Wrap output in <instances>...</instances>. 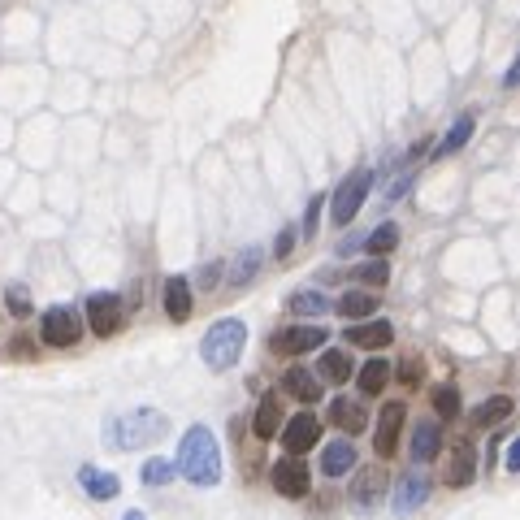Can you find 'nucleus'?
Returning <instances> with one entry per match:
<instances>
[{"label": "nucleus", "instance_id": "f257e3e1", "mask_svg": "<svg viewBox=\"0 0 520 520\" xmlns=\"http://www.w3.org/2000/svg\"><path fill=\"white\" fill-rule=\"evenodd\" d=\"M174 468L182 477L191 481V486H217L221 481V447H217V434L208 425H191L187 434L178 442V460Z\"/></svg>", "mask_w": 520, "mask_h": 520}, {"label": "nucleus", "instance_id": "f03ea898", "mask_svg": "<svg viewBox=\"0 0 520 520\" xmlns=\"http://www.w3.org/2000/svg\"><path fill=\"white\" fill-rule=\"evenodd\" d=\"M169 434V416L156 412V408H135V412H122L113 421H104V442L117 451H139V447H152Z\"/></svg>", "mask_w": 520, "mask_h": 520}, {"label": "nucleus", "instance_id": "7ed1b4c3", "mask_svg": "<svg viewBox=\"0 0 520 520\" xmlns=\"http://www.w3.org/2000/svg\"><path fill=\"white\" fill-rule=\"evenodd\" d=\"M243 347H247V325L239 317H221V321L208 325L204 338H200V360L213 373H226V369L239 364Z\"/></svg>", "mask_w": 520, "mask_h": 520}, {"label": "nucleus", "instance_id": "20e7f679", "mask_svg": "<svg viewBox=\"0 0 520 520\" xmlns=\"http://www.w3.org/2000/svg\"><path fill=\"white\" fill-rule=\"evenodd\" d=\"M369 187H373V169H356V174H347L338 182L334 200H330V217L334 226H347V221H356V213L369 200Z\"/></svg>", "mask_w": 520, "mask_h": 520}, {"label": "nucleus", "instance_id": "39448f33", "mask_svg": "<svg viewBox=\"0 0 520 520\" xmlns=\"http://www.w3.org/2000/svg\"><path fill=\"white\" fill-rule=\"evenodd\" d=\"M78 338H83V317H78L70 304L44 308V317H39V343H48V347H74Z\"/></svg>", "mask_w": 520, "mask_h": 520}, {"label": "nucleus", "instance_id": "423d86ee", "mask_svg": "<svg viewBox=\"0 0 520 520\" xmlns=\"http://www.w3.org/2000/svg\"><path fill=\"white\" fill-rule=\"evenodd\" d=\"M325 338H330L325 325H286V330L269 338V351H278V356H304V351L325 347Z\"/></svg>", "mask_w": 520, "mask_h": 520}, {"label": "nucleus", "instance_id": "0eeeda50", "mask_svg": "<svg viewBox=\"0 0 520 520\" xmlns=\"http://www.w3.org/2000/svg\"><path fill=\"white\" fill-rule=\"evenodd\" d=\"M87 325L96 338H113L117 330H122V299H117L113 291L87 295Z\"/></svg>", "mask_w": 520, "mask_h": 520}, {"label": "nucleus", "instance_id": "6e6552de", "mask_svg": "<svg viewBox=\"0 0 520 520\" xmlns=\"http://www.w3.org/2000/svg\"><path fill=\"white\" fill-rule=\"evenodd\" d=\"M269 481H273V490H278L282 499H304L308 486H312V473H308V464L299 460V455H286V460H278L269 468Z\"/></svg>", "mask_w": 520, "mask_h": 520}, {"label": "nucleus", "instance_id": "1a4fd4ad", "mask_svg": "<svg viewBox=\"0 0 520 520\" xmlns=\"http://www.w3.org/2000/svg\"><path fill=\"white\" fill-rule=\"evenodd\" d=\"M403 421H408V408L403 403H382V416H377V434H373V451L390 460L399 451V434H403Z\"/></svg>", "mask_w": 520, "mask_h": 520}, {"label": "nucleus", "instance_id": "9d476101", "mask_svg": "<svg viewBox=\"0 0 520 520\" xmlns=\"http://www.w3.org/2000/svg\"><path fill=\"white\" fill-rule=\"evenodd\" d=\"M312 442H321V421L312 412H299V416H291V421L282 425L286 455H304V451H312Z\"/></svg>", "mask_w": 520, "mask_h": 520}, {"label": "nucleus", "instance_id": "9b49d317", "mask_svg": "<svg viewBox=\"0 0 520 520\" xmlns=\"http://www.w3.org/2000/svg\"><path fill=\"white\" fill-rule=\"evenodd\" d=\"M473 477H477V447L468 438H455L451 460H447V486L464 490V486H473Z\"/></svg>", "mask_w": 520, "mask_h": 520}, {"label": "nucleus", "instance_id": "f8f14e48", "mask_svg": "<svg viewBox=\"0 0 520 520\" xmlns=\"http://www.w3.org/2000/svg\"><path fill=\"white\" fill-rule=\"evenodd\" d=\"M347 343H351V347H369V351L390 347V343H395V325L382 321V317L356 321V325H347Z\"/></svg>", "mask_w": 520, "mask_h": 520}, {"label": "nucleus", "instance_id": "ddd939ff", "mask_svg": "<svg viewBox=\"0 0 520 520\" xmlns=\"http://www.w3.org/2000/svg\"><path fill=\"white\" fill-rule=\"evenodd\" d=\"M78 486H83L87 499H96V503H109V499L122 494V481H117V473H104V468H96V464L78 468Z\"/></svg>", "mask_w": 520, "mask_h": 520}, {"label": "nucleus", "instance_id": "4468645a", "mask_svg": "<svg viewBox=\"0 0 520 520\" xmlns=\"http://www.w3.org/2000/svg\"><path fill=\"white\" fill-rule=\"evenodd\" d=\"M282 390L291 399H299V403H308V408H312V403L321 399V377L312 369H299V364H295V369L282 373Z\"/></svg>", "mask_w": 520, "mask_h": 520}, {"label": "nucleus", "instance_id": "2eb2a0df", "mask_svg": "<svg viewBox=\"0 0 520 520\" xmlns=\"http://www.w3.org/2000/svg\"><path fill=\"white\" fill-rule=\"evenodd\" d=\"M438 451H442L438 421H416V429H412V460L416 464H429V460H438Z\"/></svg>", "mask_w": 520, "mask_h": 520}, {"label": "nucleus", "instance_id": "dca6fc26", "mask_svg": "<svg viewBox=\"0 0 520 520\" xmlns=\"http://www.w3.org/2000/svg\"><path fill=\"white\" fill-rule=\"evenodd\" d=\"M165 317L178 325L191 317V282L182 278V273H174V278L165 282Z\"/></svg>", "mask_w": 520, "mask_h": 520}, {"label": "nucleus", "instance_id": "f3484780", "mask_svg": "<svg viewBox=\"0 0 520 520\" xmlns=\"http://www.w3.org/2000/svg\"><path fill=\"white\" fill-rule=\"evenodd\" d=\"M386 494V473L382 468H364V473L356 477V486H351V503L356 507H377Z\"/></svg>", "mask_w": 520, "mask_h": 520}, {"label": "nucleus", "instance_id": "a211bd4d", "mask_svg": "<svg viewBox=\"0 0 520 520\" xmlns=\"http://www.w3.org/2000/svg\"><path fill=\"white\" fill-rule=\"evenodd\" d=\"M351 468H356V447H351L347 438H338V442H330V447L321 451V473L325 477H347Z\"/></svg>", "mask_w": 520, "mask_h": 520}, {"label": "nucleus", "instance_id": "6ab92c4d", "mask_svg": "<svg viewBox=\"0 0 520 520\" xmlns=\"http://www.w3.org/2000/svg\"><path fill=\"white\" fill-rule=\"evenodd\" d=\"M429 499V477H421V473H408L399 481V494H395V512L399 516H408V512H416Z\"/></svg>", "mask_w": 520, "mask_h": 520}, {"label": "nucleus", "instance_id": "aec40b11", "mask_svg": "<svg viewBox=\"0 0 520 520\" xmlns=\"http://www.w3.org/2000/svg\"><path fill=\"white\" fill-rule=\"evenodd\" d=\"M473 130H477V117H473V113H460V117H455V122H451V130H447V135H442V143H438V148H434V156H438V161H442V156L460 152L464 143L473 139Z\"/></svg>", "mask_w": 520, "mask_h": 520}, {"label": "nucleus", "instance_id": "412c9836", "mask_svg": "<svg viewBox=\"0 0 520 520\" xmlns=\"http://www.w3.org/2000/svg\"><path fill=\"white\" fill-rule=\"evenodd\" d=\"M330 421L351 438V434H360V429L369 425V416H364V408H360L356 399H334L330 403Z\"/></svg>", "mask_w": 520, "mask_h": 520}, {"label": "nucleus", "instance_id": "4be33fe9", "mask_svg": "<svg viewBox=\"0 0 520 520\" xmlns=\"http://www.w3.org/2000/svg\"><path fill=\"white\" fill-rule=\"evenodd\" d=\"M252 429H256V438H273V434L282 429V403H278V395H265V399H260Z\"/></svg>", "mask_w": 520, "mask_h": 520}, {"label": "nucleus", "instance_id": "5701e85b", "mask_svg": "<svg viewBox=\"0 0 520 520\" xmlns=\"http://www.w3.org/2000/svg\"><path fill=\"white\" fill-rule=\"evenodd\" d=\"M338 317H347L351 325H356V321H364V317H373V308H377V299L369 295V291H347L343 299H338Z\"/></svg>", "mask_w": 520, "mask_h": 520}, {"label": "nucleus", "instance_id": "b1692460", "mask_svg": "<svg viewBox=\"0 0 520 520\" xmlns=\"http://www.w3.org/2000/svg\"><path fill=\"white\" fill-rule=\"evenodd\" d=\"M512 408H516V403L507 399V395H494V399H486V403H477V408H473V425L490 429V425L507 421V416H512Z\"/></svg>", "mask_w": 520, "mask_h": 520}, {"label": "nucleus", "instance_id": "393cba45", "mask_svg": "<svg viewBox=\"0 0 520 520\" xmlns=\"http://www.w3.org/2000/svg\"><path fill=\"white\" fill-rule=\"evenodd\" d=\"M317 373L325 377V382H347V377L356 373V364H351V351H321Z\"/></svg>", "mask_w": 520, "mask_h": 520}, {"label": "nucleus", "instance_id": "a878e982", "mask_svg": "<svg viewBox=\"0 0 520 520\" xmlns=\"http://www.w3.org/2000/svg\"><path fill=\"white\" fill-rule=\"evenodd\" d=\"M356 382H360V395H382V386L390 382V364H386L382 356H373V360L356 373Z\"/></svg>", "mask_w": 520, "mask_h": 520}, {"label": "nucleus", "instance_id": "bb28decb", "mask_svg": "<svg viewBox=\"0 0 520 520\" xmlns=\"http://www.w3.org/2000/svg\"><path fill=\"white\" fill-rule=\"evenodd\" d=\"M395 243H399V226L395 221H382V226L364 239V252H369L373 260H386V252H395Z\"/></svg>", "mask_w": 520, "mask_h": 520}, {"label": "nucleus", "instance_id": "cd10ccee", "mask_svg": "<svg viewBox=\"0 0 520 520\" xmlns=\"http://www.w3.org/2000/svg\"><path fill=\"white\" fill-rule=\"evenodd\" d=\"M286 308H291L295 317H321V312L330 308V299H325L321 291H295L291 299H286Z\"/></svg>", "mask_w": 520, "mask_h": 520}, {"label": "nucleus", "instance_id": "c85d7f7f", "mask_svg": "<svg viewBox=\"0 0 520 520\" xmlns=\"http://www.w3.org/2000/svg\"><path fill=\"white\" fill-rule=\"evenodd\" d=\"M256 269H260V247H243L234 269H230V286H247L256 278Z\"/></svg>", "mask_w": 520, "mask_h": 520}, {"label": "nucleus", "instance_id": "c756f323", "mask_svg": "<svg viewBox=\"0 0 520 520\" xmlns=\"http://www.w3.org/2000/svg\"><path fill=\"white\" fill-rule=\"evenodd\" d=\"M5 308H9V317H31L35 304H31V291H26L22 282H9V291H5Z\"/></svg>", "mask_w": 520, "mask_h": 520}, {"label": "nucleus", "instance_id": "7c9ffc66", "mask_svg": "<svg viewBox=\"0 0 520 520\" xmlns=\"http://www.w3.org/2000/svg\"><path fill=\"white\" fill-rule=\"evenodd\" d=\"M174 473H178L174 460H148L139 477H143V486H169V481H174Z\"/></svg>", "mask_w": 520, "mask_h": 520}, {"label": "nucleus", "instance_id": "2f4dec72", "mask_svg": "<svg viewBox=\"0 0 520 520\" xmlns=\"http://www.w3.org/2000/svg\"><path fill=\"white\" fill-rule=\"evenodd\" d=\"M434 412L442 416V421L460 416V390L455 386H434Z\"/></svg>", "mask_w": 520, "mask_h": 520}, {"label": "nucleus", "instance_id": "473e14b6", "mask_svg": "<svg viewBox=\"0 0 520 520\" xmlns=\"http://www.w3.org/2000/svg\"><path fill=\"white\" fill-rule=\"evenodd\" d=\"M356 282H364V286H386V282H390V265H386V260H369V265L356 269Z\"/></svg>", "mask_w": 520, "mask_h": 520}, {"label": "nucleus", "instance_id": "72a5a7b5", "mask_svg": "<svg viewBox=\"0 0 520 520\" xmlns=\"http://www.w3.org/2000/svg\"><path fill=\"white\" fill-rule=\"evenodd\" d=\"M321 208H325V195H312L308 208H304V239H312V234H317V226H321Z\"/></svg>", "mask_w": 520, "mask_h": 520}, {"label": "nucleus", "instance_id": "f704fd0d", "mask_svg": "<svg viewBox=\"0 0 520 520\" xmlns=\"http://www.w3.org/2000/svg\"><path fill=\"white\" fill-rule=\"evenodd\" d=\"M421 373H425V364L416 360V356H408V360L399 364V382L403 386H416V382H421Z\"/></svg>", "mask_w": 520, "mask_h": 520}, {"label": "nucleus", "instance_id": "c9c22d12", "mask_svg": "<svg viewBox=\"0 0 520 520\" xmlns=\"http://www.w3.org/2000/svg\"><path fill=\"white\" fill-rule=\"evenodd\" d=\"M295 239H299V234H295V226H286V230L278 234V243H273V256H278V260H286V256L295 252Z\"/></svg>", "mask_w": 520, "mask_h": 520}, {"label": "nucleus", "instance_id": "e433bc0d", "mask_svg": "<svg viewBox=\"0 0 520 520\" xmlns=\"http://www.w3.org/2000/svg\"><path fill=\"white\" fill-rule=\"evenodd\" d=\"M503 468L507 473H520V438L507 442V455H503Z\"/></svg>", "mask_w": 520, "mask_h": 520}, {"label": "nucleus", "instance_id": "4c0bfd02", "mask_svg": "<svg viewBox=\"0 0 520 520\" xmlns=\"http://www.w3.org/2000/svg\"><path fill=\"white\" fill-rule=\"evenodd\" d=\"M9 356L13 360H35V343H31V338H18V343L9 347Z\"/></svg>", "mask_w": 520, "mask_h": 520}, {"label": "nucleus", "instance_id": "58836bf2", "mask_svg": "<svg viewBox=\"0 0 520 520\" xmlns=\"http://www.w3.org/2000/svg\"><path fill=\"white\" fill-rule=\"evenodd\" d=\"M217 282H221V260L217 265H204V273H200V286H208V291H213Z\"/></svg>", "mask_w": 520, "mask_h": 520}, {"label": "nucleus", "instance_id": "ea45409f", "mask_svg": "<svg viewBox=\"0 0 520 520\" xmlns=\"http://www.w3.org/2000/svg\"><path fill=\"white\" fill-rule=\"evenodd\" d=\"M503 87H520V57L512 61V70L503 74Z\"/></svg>", "mask_w": 520, "mask_h": 520}, {"label": "nucleus", "instance_id": "a19ab883", "mask_svg": "<svg viewBox=\"0 0 520 520\" xmlns=\"http://www.w3.org/2000/svg\"><path fill=\"white\" fill-rule=\"evenodd\" d=\"M408 182H412V174H399V178H395V187H390V200H399V195L408 191Z\"/></svg>", "mask_w": 520, "mask_h": 520}, {"label": "nucleus", "instance_id": "79ce46f5", "mask_svg": "<svg viewBox=\"0 0 520 520\" xmlns=\"http://www.w3.org/2000/svg\"><path fill=\"white\" fill-rule=\"evenodd\" d=\"M122 520H148V516H143V512H126Z\"/></svg>", "mask_w": 520, "mask_h": 520}]
</instances>
